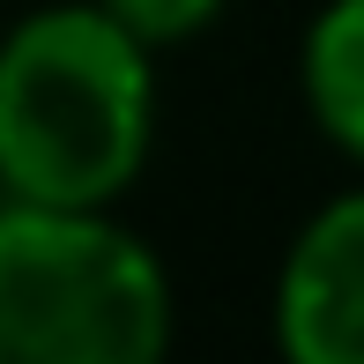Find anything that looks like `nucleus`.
<instances>
[{"label": "nucleus", "mask_w": 364, "mask_h": 364, "mask_svg": "<svg viewBox=\"0 0 364 364\" xmlns=\"http://www.w3.org/2000/svg\"><path fill=\"white\" fill-rule=\"evenodd\" d=\"M141 45H178V38H201L208 23L223 15V0H105Z\"/></svg>", "instance_id": "39448f33"}, {"label": "nucleus", "mask_w": 364, "mask_h": 364, "mask_svg": "<svg viewBox=\"0 0 364 364\" xmlns=\"http://www.w3.org/2000/svg\"><path fill=\"white\" fill-rule=\"evenodd\" d=\"M149 45L105 0L38 8L0 38V186L8 201L112 208L149 164Z\"/></svg>", "instance_id": "f257e3e1"}, {"label": "nucleus", "mask_w": 364, "mask_h": 364, "mask_svg": "<svg viewBox=\"0 0 364 364\" xmlns=\"http://www.w3.org/2000/svg\"><path fill=\"white\" fill-rule=\"evenodd\" d=\"M275 342L290 364H364V186L290 238L275 275Z\"/></svg>", "instance_id": "7ed1b4c3"}, {"label": "nucleus", "mask_w": 364, "mask_h": 364, "mask_svg": "<svg viewBox=\"0 0 364 364\" xmlns=\"http://www.w3.org/2000/svg\"><path fill=\"white\" fill-rule=\"evenodd\" d=\"M305 105L320 134L364 164V0H327L305 30Z\"/></svg>", "instance_id": "20e7f679"}, {"label": "nucleus", "mask_w": 364, "mask_h": 364, "mask_svg": "<svg viewBox=\"0 0 364 364\" xmlns=\"http://www.w3.org/2000/svg\"><path fill=\"white\" fill-rule=\"evenodd\" d=\"M171 283L112 208H0V364H156Z\"/></svg>", "instance_id": "f03ea898"}]
</instances>
